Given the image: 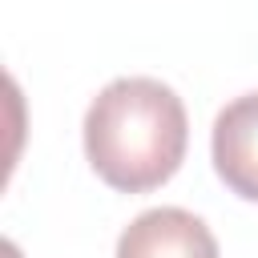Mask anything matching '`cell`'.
I'll list each match as a JSON object with an SVG mask.
<instances>
[{"instance_id":"obj_3","label":"cell","mask_w":258,"mask_h":258,"mask_svg":"<svg viewBox=\"0 0 258 258\" xmlns=\"http://www.w3.org/2000/svg\"><path fill=\"white\" fill-rule=\"evenodd\" d=\"M218 177L246 202H258V93L234 97L214 117L210 137Z\"/></svg>"},{"instance_id":"obj_2","label":"cell","mask_w":258,"mask_h":258,"mask_svg":"<svg viewBox=\"0 0 258 258\" xmlns=\"http://www.w3.org/2000/svg\"><path fill=\"white\" fill-rule=\"evenodd\" d=\"M117 258H218V238L198 214L181 206H157L121 230Z\"/></svg>"},{"instance_id":"obj_1","label":"cell","mask_w":258,"mask_h":258,"mask_svg":"<svg viewBox=\"0 0 258 258\" xmlns=\"http://www.w3.org/2000/svg\"><path fill=\"white\" fill-rule=\"evenodd\" d=\"M185 105L153 77L109 81L85 113V157L121 194H145L169 181L185 157Z\"/></svg>"}]
</instances>
